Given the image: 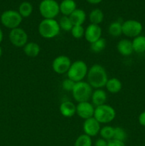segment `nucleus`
Wrapping results in <instances>:
<instances>
[{
    "mask_svg": "<svg viewBox=\"0 0 145 146\" xmlns=\"http://www.w3.org/2000/svg\"><path fill=\"white\" fill-rule=\"evenodd\" d=\"M87 82L92 88H102L105 87L108 81V76L105 68L100 64H94L88 68Z\"/></svg>",
    "mask_w": 145,
    "mask_h": 146,
    "instance_id": "1",
    "label": "nucleus"
},
{
    "mask_svg": "<svg viewBox=\"0 0 145 146\" xmlns=\"http://www.w3.org/2000/svg\"><path fill=\"white\" fill-rule=\"evenodd\" d=\"M38 31L41 37L51 39L59 34L61 28L58 21L55 19H44L38 24Z\"/></svg>",
    "mask_w": 145,
    "mask_h": 146,
    "instance_id": "2",
    "label": "nucleus"
},
{
    "mask_svg": "<svg viewBox=\"0 0 145 146\" xmlns=\"http://www.w3.org/2000/svg\"><path fill=\"white\" fill-rule=\"evenodd\" d=\"M88 67L86 63L82 60H77L71 64L69 70L67 72L68 78L74 82H80L83 81L87 76Z\"/></svg>",
    "mask_w": 145,
    "mask_h": 146,
    "instance_id": "3",
    "label": "nucleus"
},
{
    "mask_svg": "<svg viewBox=\"0 0 145 146\" xmlns=\"http://www.w3.org/2000/svg\"><path fill=\"white\" fill-rule=\"evenodd\" d=\"M92 91V88L88 82L80 81L75 83L72 91V97L78 103L87 102L90 100Z\"/></svg>",
    "mask_w": 145,
    "mask_h": 146,
    "instance_id": "4",
    "label": "nucleus"
},
{
    "mask_svg": "<svg viewBox=\"0 0 145 146\" xmlns=\"http://www.w3.org/2000/svg\"><path fill=\"white\" fill-rule=\"evenodd\" d=\"M93 117L100 124L109 123L116 117V111L113 107L105 104L95 107Z\"/></svg>",
    "mask_w": 145,
    "mask_h": 146,
    "instance_id": "5",
    "label": "nucleus"
},
{
    "mask_svg": "<svg viewBox=\"0 0 145 146\" xmlns=\"http://www.w3.org/2000/svg\"><path fill=\"white\" fill-rule=\"evenodd\" d=\"M22 20L23 18L19 13L15 10L4 11L0 17V21L2 25L11 30L19 27Z\"/></svg>",
    "mask_w": 145,
    "mask_h": 146,
    "instance_id": "6",
    "label": "nucleus"
},
{
    "mask_svg": "<svg viewBox=\"0 0 145 146\" xmlns=\"http://www.w3.org/2000/svg\"><path fill=\"white\" fill-rule=\"evenodd\" d=\"M38 9L44 19H55L60 13L59 4L55 0H42Z\"/></svg>",
    "mask_w": 145,
    "mask_h": 146,
    "instance_id": "7",
    "label": "nucleus"
},
{
    "mask_svg": "<svg viewBox=\"0 0 145 146\" xmlns=\"http://www.w3.org/2000/svg\"><path fill=\"white\" fill-rule=\"evenodd\" d=\"M143 30L142 23L137 20L129 19L122 23V34L129 38H135L141 35Z\"/></svg>",
    "mask_w": 145,
    "mask_h": 146,
    "instance_id": "8",
    "label": "nucleus"
},
{
    "mask_svg": "<svg viewBox=\"0 0 145 146\" xmlns=\"http://www.w3.org/2000/svg\"><path fill=\"white\" fill-rule=\"evenodd\" d=\"M9 38L13 46L16 47H24L28 43V34L22 28L14 29L10 31Z\"/></svg>",
    "mask_w": 145,
    "mask_h": 146,
    "instance_id": "9",
    "label": "nucleus"
},
{
    "mask_svg": "<svg viewBox=\"0 0 145 146\" xmlns=\"http://www.w3.org/2000/svg\"><path fill=\"white\" fill-rule=\"evenodd\" d=\"M71 60L65 55H60L55 57L52 62V68L58 74H67L71 67Z\"/></svg>",
    "mask_w": 145,
    "mask_h": 146,
    "instance_id": "10",
    "label": "nucleus"
},
{
    "mask_svg": "<svg viewBox=\"0 0 145 146\" xmlns=\"http://www.w3.org/2000/svg\"><path fill=\"white\" fill-rule=\"evenodd\" d=\"M95 109V107L89 101L78 103L76 106V114L85 121L94 116Z\"/></svg>",
    "mask_w": 145,
    "mask_h": 146,
    "instance_id": "11",
    "label": "nucleus"
},
{
    "mask_svg": "<svg viewBox=\"0 0 145 146\" xmlns=\"http://www.w3.org/2000/svg\"><path fill=\"white\" fill-rule=\"evenodd\" d=\"M84 133L90 137L96 136L101 129L100 123L94 117L84 121L82 124Z\"/></svg>",
    "mask_w": 145,
    "mask_h": 146,
    "instance_id": "12",
    "label": "nucleus"
},
{
    "mask_svg": "<svg viewBox=\"0 0 145 146\" xmlns=\"http://www.w3.org/2000/svg\"><path fill=\"white\" fill-rule=\"evenodd\" d=\"M84 37L88 43L92 44L102 37V29L100 25L90 24L85 29Z\"/></svg>",
    "mask_w": 145,
    "mask_h": 146,
    "instance_id": "13",
    "label": "nucleus"
},
{
    "mask_svg": "<svg viewBox=\"0 0 145 146\" xmlns=\"http://www.w3.org/2000/svg\"><path fill=\"white\" fill-rule=\"evenodd\" d=\"M117 50L123 56H130L134 52L132 41L127 38L119 40L117 44Z\"/></svg>",
    "mask_w": 145,
    "mask_h": 146,
    "instance_id": "14",
    "label": "nucleus"
},
{
    "mask_svg": "<svg viewBox=\"0 0 145 146\" xmlns=\"http://www.w3.org/2000/svg\"><path fill=\"white\" fill-rule=\"evenodd\" d=\"M90 99L92 105L95 107H98L105 104L107 99V95L105 91L102 88H98L92 91Z\"/></svg>",
    "mask_w": 145,
    "mask_h": 146,
    "instance_id": "15",
    "label": "nucleus"
},
{
    "mask_svg": "<svg viewBox=\"0 0 145 146\" xmlns=\"http://www.w3.org/2000/svg\"><path fill=\"white\" fill-rule=\"evenodd\" d=\"M59 111L63 117L71 118L76 114V106L70 101H63L60 105Z\"/></svg>",
    "mask_w": 145,
    "mask_h": 146,
    "instance_id": "16",
    "label": "nucleus"
},
{
    "mask_svg": "<svg viewBox=\"0 0 145 146\" xmlns=\"http://www.w3.org/2000/svg\"><path fill=\"white\" fill-rule=\"evenodd\" d=\"M59 8L63 16L69 17L77 9V4L74 0H63L59 4Z\"/></svg>",
    "mask_w": 145,
    "mask_h": 146,
    "instance_id": "17",
    "label": "nucleus"
},
{
    "mask_svg": "<svg viewBox=\"0 0 145 146\" xmlns=\"http://www.w3.org/2000/svg\"><path fill=\"white\" fill-rule=\"evenodd\" d=\"M69 17L73 26H82L86 19V13L81 9H76Z\"/></svg>",
    "mask_w": 145,
    "mask_h": 146,
    "instance_id": "18",
    "label": "nucleus"
},
{
    "mask_svg": "<svg viewBox=\"0 0 145 146\" xmlns=\"http://www.w3.org/2000/svg\"><path fill=\"white\" fill-rule=\"evenodd\" d=\"M23 48L25 55L30 58L38 56L41 51L40 46L36 42H28Z\"/></svg>",
    "mask_w": 145,
    "mask_h": 146,
    "instance_id": "19",
    "label": "nucleus"
},
{
    "mask_svg": "<svg viewBox=\"0 0 145 146\" xmlns=\"http://www.w3.org/2000/svg\"><path fill=\"white\" fill-rule=\"evenodd\" d=\"M108 92L111 94H117L122 90V84L119 79L117 78H108V81L105 85Z\"/></svg>",
    "mask_w": 145,
    "mask_h": 146,
    "instance_id": "20",
    "label": "nucleus"
},
{
    "mask_svg": "<svg viewBox=\"0 0 145 146\" xmlns=\"http://www.w3.org/2000/svg\"><path fill=\"white\" fill-rule=\"evenodd\" d=\"M134 52L142 54L145 52V36L139 35L132 41Z\"/></svg>",
    "mask_w": 145,
    "mask_h": 146,
    "instance_id": "21",
    "label": "nucleus"
},
{
    "mask_svg": "<svg viewBox=\"0 0 145 146\" xmlns=\"http://www.w3.org/2000/svg\"><path fill=\"white\" fill-rule=\"evenodd\" d=\"M104 14L100 9H94L89 14V20L90 24L100 25L103 21Z\"/></svg>",
    "mask_w": 145,
    "mask_h": 146,
    "instance_id": "22",
    "label": "nucleus"
},
{
    "mask_svg": "<svg viewBox=\"0 0 145 146\" xmlns=\"http://www.w3.org/2000/svg\"><path fill=\"white\" fill-rule=\"evenodd\" d=\"M18 12L22 18H28L33 12V6L28 1H23L18 7Z\"/></svg>",
    "mask_w": 145,
    "mask_h": 146,
    "instance_id": "23",
    "label": "nucleus"
},
{
    "mask_svg": "<svg viewBox=\"0 0 145 146\" xmlns=\"http://www.w3.org/2000/svg\"><path fill=\"white\" fill-rule=\"evenodd\" d=\"M108 33L113 37H118L122 34V23L118 21L111 23L108 27Z\"/></svg>",
    "mask_w": 145,
    "mask_h": 146,
    "instance_id": "24",
    "label": "nucleus"
},
{
    "mask_svg": "<svg viewBox=\"0 0 145 146\" xmlns=\"http://www.w3.org/2000/svg\"><path fill=\"white\" fill-rule=\"evenodd\" d=\"M107 46V41L105 38L101 37L95 42L90 44V50L94 53H100L103 51Z\"/></svg>",
    "mask_w": 145,
    "mask_h": 146,
    "instance_id": "25",
    "label": "nucleus"
},
{
    "mask_svg": "<svg viewBox=\"0 0 145 146\" xmlns=\"http://www.w3.org/2000/svg\"><path fill=\"white\" fill-rule=\"evenodd\" d=\"M114 130H115L114 127L110 126V125H105L101 128L99 133L101 138L108 141L109 140L113 139Z\"/></svg>",
    "mask_w": 145,
    "mask_h": 146,
    "instance_id": "26",
    "label": "nucleus"
},
{
    "mask_svg": "<svg viewBox=\"0 0 145 146\" xmlns=\"http://www.w3.org/2000/svg\"><path fill=\"white\" fill-rule=\"evenodd\" d=\"M58 24H59L61 30L62 29L65 31H71L72 27H73V24L71 21V19H70L69 17H67V16H63L60 19Z\"/></svg>",
    "mask_w": 145,
    "mask_h": 146,
    "instance_id": "27",
    "label": "nucleus"
},
{
    "mask_svg": "<svg viewBox=\"0 0 145 146\" xmlns=\"http://www.w3.org/2000/svg\"><path fill=\"white\" fill-rule=\"evenodd\" d=\"M92 141L91 137L83 133L77 138L74 146H92Z\"/></svg>",
    "mask_w": 145,
    "mask_h": 146,
    "instance_id": "28",
    "label": "nucleus"
},
{
    "mask_svg": "<svg viewBox=\"0 0 145 146\" xmlns=\"http://www.w3.org/2000/svg\"><path fill=\"white\" fill-rule=\"evenodd\" d=\"M127 134L126 131L123 128L115 127V130H114L113 139L125 142V140L127 139Z\"/></svg>",
    "mask_w": 145,
    "mask_h": 146,
    "instance_id": "29",
    "label": "nucleus"
},
{
    "mask_svg": "<svg viewBox=\"0 0 145 146\" xmlns=\"http://www.w3.org/2000/svg\"><path fill=\"white\" fill-rule=\"evenodd\" d=\"M85 29L82 26H73V27L71 29V35L72 37L76 39H80L82 38L85 34Z\"/></svg>",
    "mask_w": 145,
    "mask_h": 146,
    "instance_id": "30",
    "label": "nucleus"
},
{
    "mask_svg": "<svg viewBox=\"0 0 145 146\" xmlns=\"http://www.w3.org/2000/svg\"><path fill=\"white\" fill-rule=\"evenodd\" d=\"M75 82H74L73 81H72L70 78H67L62 82V88L65 91H69V92L71 91L72 92V89H73L74 86H75Z\"/></svg>",
    "mask_w": 145,
    "mask_h": 146,
    "instance_id": "31",
    "label": "nucleus"
},
{
    "mask_svg": "<svg viewBox=\"0 0 145 146\" xmlns=\"http://www.w3.org/2000/svg\"><path fill=\"white\" fill-rule=\"evenodd\" d=\"M107 146H125V144L122 141L112 139L107 141Z\"/></svg>",
    "mask_w": 145,
    "mask_h": 146,
    "instance_id": "32",
    "label": "nucleus"
},
{
    "mask_svg": "<svg viewBox=\"0 0 145 146\" xmlns=\"http://www.w3.org/2000/svg\"><path fill=\"white\" fill-rule=\"evenodd\" d=\"M138 121L142 126L145 127V111L139 114V117H138Z\"/></svg>",
    "mask_w": 145,
    "mask_h": 146,
    "instance_id": "33",
    "label": "nucleus"
},
{
    "mask_svg": "<svg viewBox=\"0 0 145 146\" xmlns=\"http://www.w3.org/2000/svg\"><path fill=\"white\" fill-rule=\"evenodd\" d=\"M95 146H107V141L103 138H99L95 141Z\"/></svg>",
    "mask_w": 145,
    "mask_h": 146,
    "instance_id": "34",
    "label": "nucleus"
},
{
    "mask_svg": "<svg viewBox=\"0 0 145 146\" xmlns=\"http://www.w3.org/2000/svg\"><path fill=\"white\" fill-rule=\"evenodd\" d=\"M86 1L91 4H98L102 2L103 0H86Z\"/></svg>",
    "mask_w": 145,
    "mask_h": 146,
    "instance_id": "35",
    "label": "nucleus"
},
{
    "mask_svg": "<svg viewBox=\"0 0 145 146\" xmlns=\"http://www.w3.org/2000/svg\"><path fill=\"white\" fill-rule=\"evenodd\" d=\"M3 38H4V34H3L2 30H1V29L0 28V44L2 42Z\"/></svg>",
    "mask_w": 145,
    "mask_h": 146,
    "instance_id": "36",
    "label": "nucleus"
},
{
    "mask_svg": "<svg viewBox=\"0 0 145 146\" xmlns=\"http://www.w3.org/2000/svg\"><path fill=\"white\" fill-rule=\"evenodd\" d=\"M1 55H2V48L0 46V58H1Z\"/></svg>",
    "mask_w": 145,
    "mask_h": 146,
    "instance_id": "37",
    "label": "nucleus"
}]
</instances>
